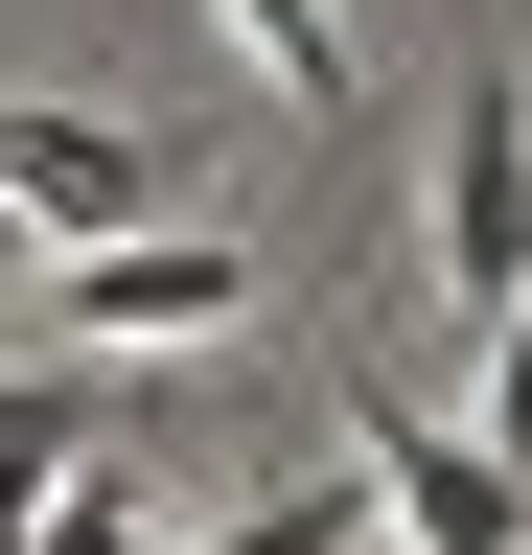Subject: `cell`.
I'll return each instance as SVG.
<instances>
[{"label":"cell","mask_w":532,"mask_h":555,"mask_svg":"<svg viewBox=\"0 0 532 555\" xmlns=\"http://www.w3.org/2000/svg\"><path fill=\"white\" fill-rule=\"evenodd\" d=\"M24 278H47V232H24V208H0V301H24Z\"/></svg>","instance_id":"30bf717a"},{"label":"cell","mask_w":532,"mask_h":555,"mask_svg":"<svg viewBox=\"0 0 532 555\" xmlns=\"http://www.w3.org/2000/svg\"><path fill=\"white\" fill-rule=\"evenodd\" d=\"M24 301L70 324V347H209V324H255V301H278V278H255L232 232H209V255H140V232H116V255H47Z\"/></svg>","instance_id":"6da1fadb"},{"label":"cell","mask_w":532,"mask_h":555,"mask_svg":"<svg viewBox=\"0 0 532 555\" xmlns=\"http://www.w3.org/2000/svg\"><path fill=\"white\" fill-rule=\"evenodd\" d=\"M232 47H255V69H278V93H301V116H348V24H324V0H232Z\"/></svg>","instance_id":"8992f818"},{"label":"cell","mask_w":532,"mask_h":555,"mask_svg":"<svg viewBox=\"0 0 532 555\" xmlns=\"http://www.w3.org/2000/svg\"><path fill=\"white\" fill-rule=\"evenodd\" d=\"M348 440H371V509L417 532V555H532V509H509V463L463 440V416H417V393H348Z\"/></svg>","instance_id":"3957f363"},{"label":"cell","mask_w":532,"mask_h":555,"mask_svg":"<svg viewBox=\"0 0 532 555\" xmlns=\"http://www.w3.org/2000/svg\"><path fill=\"white\" fill-rule=\"evenodd\" d=\"M440 301L463 324L532 301V93H463V139H440Z\"/></svg>","instance_id":"7a4b0ae2"},{"label":"cell","mask_w":532,"mask_h":555,"mask_svg":"<svg viewBox=\"0 0 532 555\" xmlns=\"http://www.w3.org/2000/svg\"><path fill=\"white\" fill-rule=\"evenodd\" d=\"M70 440H116V393H93V371H0V555H47Z\"/></svg>","instance_id":"5b68a950"},{"label":"cell","mask_w":532,"mask_h":555,"mask_svg":"<svg viewBox=\"0 0 532 555\" xmlns=\"http://www.w3.org/2000/svg\"><path fill=\"white\" fill-rule=\"evenodd\" d=\"M140 139H116V116H0V208H24V232L47 255H116V232H140Z\"/></svg>","instance_id":"277c9868"},{"label":"cell","mask_w":532,"mask_h":555,"mask_svg":"<svg viewBox=\"0 0 532 555\" xmlns=\"http://www.w3.org/2000/svg\"><path fill=\"white\" fill-rule=\"evenodd\" d=\"M209 555H348V486H301V509H232Z\"/></svg>","instance_id":"ba28073f"},{"label":"cell","mask_w":532,"mask_h":555,"mask_svg":"<svg viewBox=\"0 0 532 555\" xmlns=\"http://www.w3.org/2000/svg\"><path fill=\"white\" fill-rule=\"evenodd\" d=\"M486 463H509V486H532V301H509V324H486Z\"/></svg>","instance_id":"52a82bcc"},{"label":"cell","mask_w":532,"mask_h":555,"mask_svg":"<svg viewBox=\"0 0 532 555\" xmlns=\"http://www.w3.org/2000/svg\"><path fill=\"white\" fill-rule=\"evenodd\" d=\"M47 555H163V532L116 509V486H70V509H47Z\"/></svg>","instance_id":"9c48e42d"}]
</instances>
